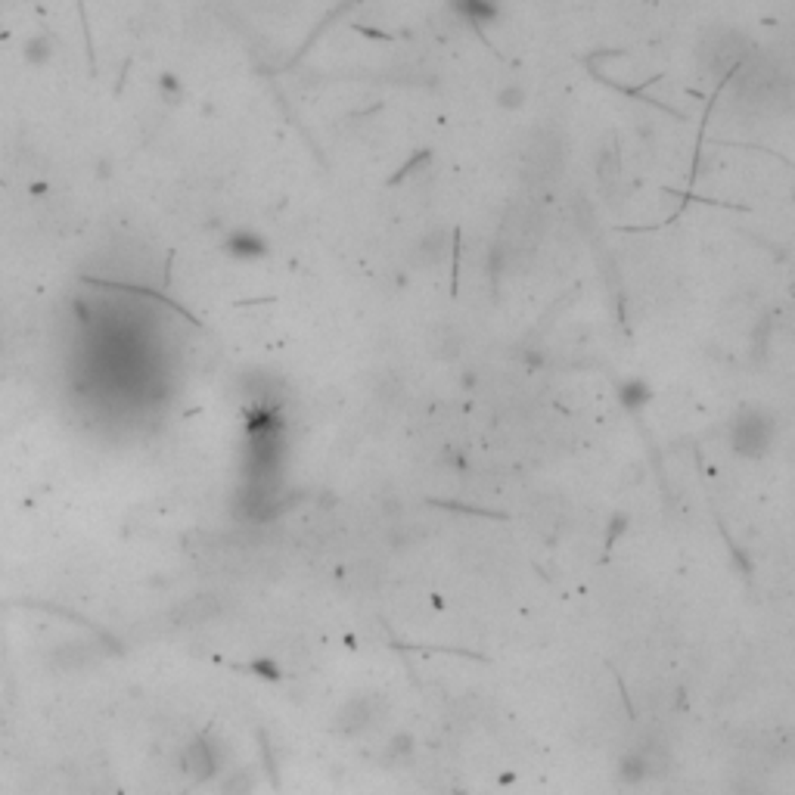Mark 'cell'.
<instances>
[{
    "label": "cell",
    "instance_id": "5",
    "mask_svg": "<svg viewBox=\"0 0 795 795\" xmlns=\"http://www.w3.org/2000/svg\"><path fill=\"white\" fill-rule=\"evenodd\" d=\"M444 249H448V237H444L441 231H429L426 237L416 242V261L432 267L444 258Z\"/></svg>",
    "mask_w": 795,
    "mask_h": 795
},
{
    "label": "cell",
    "instance_id": "8",
    "mask_svg": "<svg viewBox=\"0 0 795 795\" xmlns=\"http://www.w3.org/2000/svg\"><path fill=\"white\" fill-rule=\"evenodd\" d=\"M231 249L237 255H258V252H265V242H258L255 233H240V237L231 240Z\"/></svg>",
    "mask_w": 795,
    "mask_h": 795
},
{
    "label": "cell",
    "instance_id": "1",
    "mask_svg": "<svg viewBox=\"0 0 795 795\" xmlns=\"http://www.w3.org/2000/svg\"><path fill=\"white\" fill-rule=\"evenodd\" d=\"M749 59V38L737 29H721L703 44V63L712 75H733Z\"/></svg>",
    "mask_w": 795,
    "mask_h": 795
},
{
    "label": "cell",
    "instance_id": "6",
    "mask_svg": "<svg viewBox=\"0 0 795 795\" xmlns=\"http://www.w3.org/2000/svg\"><path fill=\"white\" fill-rule=\"evenodd\" d=\"M218 612H221V603L214 597H197V599H190V603L184 606L180 618H184L187 625H197V622H208V618H214Z\"/></svg>",
    "mask_w": 795,
    "mask_h": 795
},
{
    "label": "cell",
    "instance_id": "3",
    "mask_svg": "<svg viewBox=\"0 0 795 795\" xmlns=\"http://www.w3.org/2000/svg\"><path fill=\"white\" fill-rule=\"evenodd\" d=\"M773 444V420L761 410H746L733 423V448L743 457H761Z\"/></svg>",
    "mask_w": 795,
    "mask_h": 795
},
{
    "label": "cell",
    "instance_id": "4",
    "mask_svg": "<svg viewBox=\"0 0 795 795\" xmlns=\"http://www.w3.org/2000/svg\"><path fill=\"white\" fill-rule=\"evenodd\" d=\"M380 718V709H376V699L370 696H354L345 703V709L339 712V730L342 733H361L370 730Z\"/></svg>",
    "mask_w": 795,
    "mask_h": 795
},
{
    "label": "cell",
    "instance_id": "7",
    "mask_svg": "<svg viewBox=\"0 0 795 795\" xmlns=\"http://www.w3.org/2000/svg\"><path fill=\"white\" fill-rule=\"evenodd\" d=\"M522 103H525L522 84H503L501 91H497V106H503V109H522Z\"/></svg>",
    "mask_w": 795,
    "mask_h": 795
},
{
    "label": "cell",
    "instance_id": "9",
    "mask_svg": "<svg viewBox=\"0 0 795 795\" xmlns=\"http://www.w3.org/2000/svg\"><path fill=\"white\" fill-rule=\"evenodd\" d=\"M249 790H252V780L246 773H231L224 780V795H249Z\"/></svg>",
    "mask_w": 795,
    "mask_h": 795
},
{
    "label": "cell",
    "instance_id": "2",
    "mask_svg": "<svg viewBox=\"0 0 795 795\" xmlns=\"http://www.w3.org/2000/svg\"><path fill=\"white\" fill-rule=\"evenodd\" d=\"M525 165H529L531 178H535L537 184H550V180H556L565 168L563 134H556V131L535 134L529 144V153H525Z\"/></svg>",
    "mask_w": 795,
    "mask_h": 795
}]
</instances>
